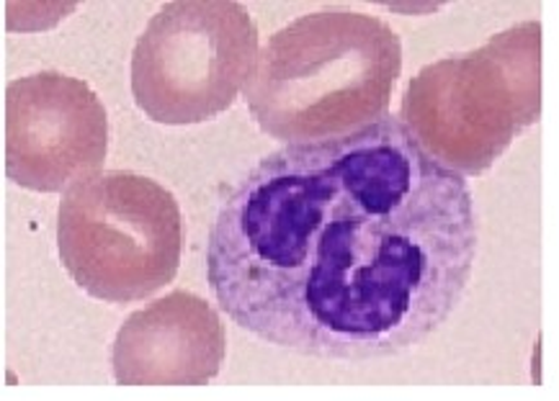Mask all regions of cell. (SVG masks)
Wrapping results in <instances>:
<instances>
[{
	"mask_svg": "<svg viewBox=\"0 0 559 401\" xmlns=\"http://www.w3.org/2000/svg\"><path fill=\"white\" fill-rule=\"evenodd\" d=\"M475 257L467 178L386 113L348 137L263 157L214 217L206 283L219 309L269 345L374 361L447 325Z\"/></svg>",
	"mask_w": 559,
	"mask_h": 401,
	"instance_id": "cell-1",
	"label": "cell"
},
{
	"mask_svg": "<svg viewBox=\"0 0 559 401\" xmlns=\"http://www.w3.org/2000/svg\"><path fill=\"white\" fill-rule=\"evenodd\" d=\"M400 73L403 41L382 19L307 13L261 49L246 104L269 137L314 145L382 121Z\"/></svg>",
	"mask_w": 559,
	"mask_h": 401,
	"instance_id": "cell-2",
	"label": "cell"
},
{
	"mask_svg": "<svg viewBox=\"0 0 559 401\" xmlns=\"http://www.w3.org/2000/svg\"><path fill=\"white\" fill-rule=\"evenodd\" d=\"M542 117V24L523 21L407 83L403 124L428 157L479 175Z\"/></svg>",
	"mask_w": 559,
	"mask_h": 401,
	"instance_id": "cell-3",
	"label": "cell"
},
{
	"mask_svg": "<svg viewBox=\"0 0 559 401\" xmlns=\"http://www.w3.org/2000/svg\"><path fill=\"white\" fill-rule=\"evenodd\" d=\"M57 250L78 289L111 304H132L176 278L181 209L153 178L132 170L98 173L64 191Z\"/></svg>",
	"mask_w": 559,
	"mask_h": 401,
	"instance_id": "cell-4",
	"label": "cell"
},
{
	"mask_svg": "<svg viewBox=\"0 0 559 401\" xmlns=\"http://www.w3.org/2000/svg\"><path fill=\"white\" fill-rule=\"evenodd\" d=\"M258 26L235 0H176L132 52L134 104L157 124L189 126L235 104L258 64Z\"/></svg>",
	"mask_w": 559,
	"mask_h": 401,
	"instance_id": "cell-5",
	"label": "cell"
},
{
	"mask_svg": "<svg viewBox=\"0 0 559 401\" xmlns=\"http://www.w3.org/2000/svg\"><path fill=\"white\" fill-rule=\"evenodd\" d=\"M109 117L96 90L55 70L5 88V175L21 189L60 193L102 173Z\"/></svg>",
	"mask_w": 559,
	"mask_h": 401,
	"instance_id": "cell-6",
	"label": "cell"
},
{
	"mask_svg": "<svg viewBox=\"0 0 559 401\" xmlns=\"http://www.w3.org/2000/svg\"><path fill=\"white\" fill-rule=\"evenodd\" d=\"M227 335L210 301L170 291L129 314L111 348L119 386H206L225 365Z\"/></svg>",
	"mask_w": 559,
	"mask_h": 401,
	"instance_id": "cell-7",
	"label": "cell"
}]
</instances>
